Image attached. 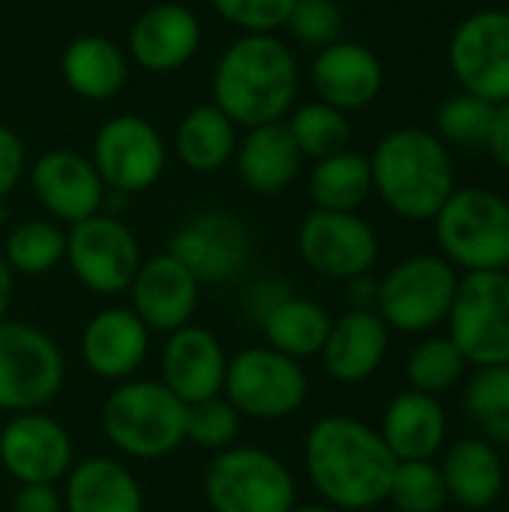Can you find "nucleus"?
<instances>
[{
  "label": "nucleus",
  "instance_id": "obj_37",
  "mask_svg": "<svg viewBox=\"0 0 509 512\" xmlns=\"http://www.w3.org/2000/svg\"><path fill=\"white\" fill-rule=\"evenodd\" d=\"M240 432L243 417L222 393L186 408V444H195L198 450L222 453L240 441Z\"/></svg>",
  "mask_w": 509,
  "mask_h": 512
},
{
  "label": "nucleus",
  "instance_id": "obj_46",
  "mask_svg": "<svg viewBox=\"0 0 509 512\" xmlns=\"http://www.w3.org/2000/svg\"><path fill=\"white\" fill-rule=\"evenodd\" d=\"M12 285H15V273L12 267L6 264L3 252H0V321L6 318L9 312V303H12Z\"/></svg>",
  "mask_w": 509,
  "mask_h": 512
},
{
  "label": "nucleus",
  "instance_id": "obj_21",
  "mask_svg": "<svg viewBox=\"0 0 509 512\" xmlns=\"http://www.w3.org/2000/svg\"><path fill=\"white\" fill-rule=\"evenodd\" d=\"M390 327L375 309H348L333 318L327 342L321 348L324 372L339 384H363L369 381L390 351Z\"/></svg>",
  "mask_w": 509,
  "mask_h": 512
},
{
  "label": "nucleus",
  "instance_id": "obj_30",
  "mask_svg": "<svg viewBox=\"0 0 509 512\" xmlns=\"http://www.w3.org/2000/svg\"><path fill=\"white\" fill-rule=\"evenodd\" d=\"M369 195H372L369 156L342 150L330 159L315 162L312 177H309V198L315 210L357 213Z\"/></svg>",
  "mask_w": 509,
  "mask_h": 512
},
{
  "label": "nucleus",
  "instance_id": "obj_5",
  "mask_svg": "<svg viewBox=\"0 0 509 512\" xmlns=\"http://www.w3.org/2000/svg\"><path fill=\"white\" fill-rule=\"evenodd\" d=\"M441 258L456 270H509V201L486 186H456L435 213Z\"/></svg>",
  "mask_w": 509,
  "mask_h": 512
},
{
  "label": "nucleus",
  "instance_id": "obj_41",
  "mask_svg": "<svg viewBox=\"0 0 509 512\" xmlns=\"http://www.w3.org/2000/svg\"><path fill=\"white\" fill-rule=\"evenodd\" d=\"M294 294V288L285 282V279H276V276H264V279H255L246 291H243V300H240V309L252 318V324H261L282 300H288Z\"/></svg>",
  "mask_w": 509,
  "mask_h": 512
},
{
  "label": "nucleus",
  "instance_id": "obj_6",
  "mask_svg": "<svg viewBox=\"0 0 509 512\" xmlns=\"http://www.w3.org/2000/svg\"><path fill=\"white\" fill-rule=\"evenodd\" d=\"M204 501L210 512H291L297 480L276 453L234 444L213 453L204 471Z\"/></svg>",
  "mask_w": 509,
  "mask_h": 512
},
{
  "label": "nucleus",
  "instance_id": "obj_12",
  "mask_svg": "<svg viewBox=\"0 0 509 512\" xmlns=\"http://www.w3.org/2000/svg\"><path fill=\"white\" fill-rule=\"evenodd\" d=\"M66 261L90 294L117 297L129 291L144 258L129 225L111 213H96L69 228Z\"/></svg>",
  "mask_w": 509,
  "mask_h": 512
},
{
  "label": "nucleus",
  "instance_id": "obj_44",
  "mask_svg": "<svg viewBox=\"0 0 509 512\" xmlns=\"http://www.w3.org/2000/svg\"><path fill=\"white\" fill-rule=\"evenodd\" d=\"M486 150L492 153V159L509 171V99L495 105L492 114V126H489V138H486Z\"/></svg>",
  "mask_w": 509,
  "mask_h": 512
},
{
  "label": "nucleus",
  "instance_id": "obj_22",
  "mask_svg": "<svg viewBox=\"0 0 509 512\" xmlns=\"http://www.w3.org/2000/svg\"><path fill=\"white\" fill-rule=\"evenodd\" d=\"M312 84L321 102L339 111H357L378 99L384 87V66L360 42H333L318 51L312 63Z\"/></svg>",
  "mask_w": 509,
  "mask_h": 512
},
{
  "label": "nucleus",
  "instance_id": "obj_43",
  "mask_svg": "<svg viewBox=\"0 0 509 512\" xmlns=\"http://www.w3.org/2000/svg\"><path fill=\"white\" fill-rule=\"evenodd\" d=\"M12 512H63V495L57 486L48 483L18 486L12 498Z\"/></svg>",
  "mask_w": 509,
  "mask_h": 512
},
{
  "label": "nucleus",
  "instance_id": "obj_7",
  "mask_svg": "<svg viewBox=\"0 0 509 512\" xmlns=\"http://www.w3.org/2000/svg\"><path fill=\"white\" fill-rule=\"evenodd\" d=\"M456 288L459 273L447 258L411 255L378 282L375 312L396 333L426 336L447 324Z\"/></svg>",
  "mask_w": 509,
  "mask_h": 512
},
{
  "label": "nucleus",
  "instance_id": "obj_2",
  "mask_svg": "<svg viewBox=\"0 0 509 512\" xmlns=\"http://www.w3.org/2000/svg\"><path fill=\"white\" fill-rule=\"evenodd\" d=\"M369 168L372 192L408 222H432L456 189L450 147L420 126L384 135L369 156Z\"/></svg>",
  "mask_w": 509,
  "mask_h": 512
},
{
  "label": "nucleus",
  "instance_id": "obj_39",
  "mask_svg": "<svg viewBox=\"0 0 509 512\" xmlns=\"http://www.w3.org/2000/svg\"><path fill=\"white\" fill-rule=\"evenodd\" d=\"M285 24L297 42L309 48H327L339 42L342 9L336 0H294V9Z\"/></svg>",
  "mask_w": 509,
  "mask_h": 512
},
{
  "label": "nucleus",
  "instance_id": "obj_26",
  "mask_svg": "<svg viewBox=\"0 0 509 512\" xmlns=\"http://www.w3.org/2000/svg\"><path fill=\"white\" fill-rule=\"evenodd\" d=\"M450 501L465 510H489L504 492L501 450L486 438H462L438 462Z\"/></svg>",
  "mask_w": 509,
  "mask_h": 512
},
{
  "label": "nucleus",
  "instance_id": "obj_36",
  "mask_svg": "<svg viewBox=\"0 0 509 512\" xmlns=\"http://www.w3.org/2000/svg\"><path fill=\"white\" fill-rule=\"evenodd\" d=\"M387 501L399 512H444L450 492L435 459L423 462H396Z\"/></svg>",
  "mask_w": 509,
  "mask_h": 512
},
{
  "label": "nucleus",
  "instance_id": "obj_11",
  "mask_svg": "<svg viewBox=\"0 0 509 512\" xmlns=\"http://www.w3.org/2000/svg\"><path fill=\"white\" fill-rule=\"evenodd\" d=\"M168 255L201 285H228L237 282L252 261V234L231 210H198L171 234Z\"/></svg>",
  "mask_w": 509,
  "mask_h": 512
},
{
  "label": "nucleus",
  "instance_id": "obj_27",
  "mask_svg": "<svg viewBox=\"0 0 509 512\" xmlns=\"http://www.w3.org/2000/svg\"><path fill=\"white\" fill-rule=\"evenodd\" d=\"M300 150L288 132V123L255 126L237 150V174L246 189L258 195H276L300 174Z\"/></svg>",
  "mask_w": 509,
  "mask_h": 512
},
{
  "label": "nucleus",
  "instance_id": "obj_3",
  "mask_svg": "<svg viewBox=\"0 0 509 512\" xmlns=\"http://www.w3.org/2000/svg\"><path fill=\"white\" fill-rule=\"evenodd\" d=\"M297 96V63L288 45L267 33H249L228 45L213 75V105L249 129L276 123Z\"/></svg>",
  "mask_w": 509,
  "mask_h": 512
},
{
  "label": "nucleus",
  "instance_id": "obj_33",
  "mask_svg": "<svg viewBox=\"0 0 509 512\" xmlns=\"http://www.w3.org/2000/svg\"><path fill=\"white\" fill-rule=\"evenodd\" d=\"M0 252L12 273L42 276L51 273L60 261H66V234L45 219H27L6 234Z\"/></svg>",
  "mask_w": 509,
  "mask_h": 512
},
{
  "label": "nucleus",
  "instance_id": "obj_34",
  "mask_svg": "<svg viewBox=\"0 0 509 512\" xmlns=\"http://www.w3.org/2000/svg\"><path fill=\"white\" fill-rule=\"evenodd\" d=\"M465 408L486 441L495 447L509 444V363L474 369L465 387Z\"/></svg>",
  "mask_w": 509,
  "mask_h": 512
},
{
  "label": "nucleus",
  "instance_id": "obj_24",
  "mask_svg": "<svg viewBox=\"0 0 509 512\" xmlns=\"http://www.w3.org/2000/svg\"><path fill=\"white\" fill-rule=\"evenodd\" d=\"M63 512H144V489L114 456H87L63 477Z\"/></svg>",
  "mask_w": 509,
  "mask_h": 512
},
{
  "label": "nucleus",
  "instance_id": "obj_15",
  "mask_svg": "<svg viewBox=\"0 0 509 512\" xmlns=\"http://www.w3.org/2000/svg\"><path fill=\"white\" fill-rule=\"evenodd\" d=\"M0 465L18 486H57L75 465L72 435L45 411L12 414L0 429Z\"/></svg>",
  "mask_w": 509,
  "mask_h": 512
},
{
  "label": "nucleus",
  "instance_id": "obj_14",
  "mask_svg": "<svg viewBox=\"0 0 509 512\" xmlns=\"http://www.w3.org/2000/svg\"><path fill=\"white\" fill-rule=\"evenodd\" d=\"M297 252L321 279L351 282L375 267L378 234L357 213L312 210L297 231Z\"/></svg>",
  "mask_w": 509,
  "mask_h": 512
},
{
  "label": "nucleus",
  "instance_id": "obj_47",
  "mask_svg": "<svg viewBox=\"0 0 509 512\" xmlns=\"http://www.w3.org/2000/svg\"><path fill=\"white\" fill-rule=\"evenodd\" d=\"M291 512H339L336 507H330V504H297Z\"/></svg>",
  "mask_w": 509,
  "mask_h": 512
},
{
  "label": "nucleus",
  "instance_id": "obj_25",
  "mask_svg": "<svg viewBox=\"0 0 509 512\" xmlns=\"http://www.w3.org/2000/svg\"><path fill=\"white\" fill-rule=\"evenodd\" d=\"M201 42L198 18L180 3H159L147 9L129 33L135 60L150 72H171L183 66Z\"/></svg>",
  "mask_w": 509,
  "mask_h": 512
},
{
  "label": "nucleus",
  "instance_id": "obj_8",
  "mask_svg": "<svg viewBox=\"0 0 509 512\" xmlns=\"http://www.w3.org/2000/svg\"><path fill=\"white\" fill-rule=\"evenodd\" d=\"M66 384V357L54 336L27 321H0V411H45Z\"/></svg>",
  "mask_w": 509,
  "mask_h": 512
},
{
  "label": "nucleus",
  "instance_id": "obj_31",
  "mask_svg": "<svg viewBox=\"0 0 509 512\" xmlns=\"http://www.w3.org/2000/svg\"><path fill=\"white\" fill-rule=\"evenodd\" d=\"M234 144H237L234 123L216 105L192 108L177 126V138H174L180 162L198 174H210L222 168L234 156Z\"/></svg>",
  "mask_w": 509,
  "mask_h": 512
},
{
  "label": "nucleus",
  "instance_id": "obj_45",
  "mask_svg": "<svg viewBox=\"0 0 509 512\" xmlns=\"http://www.w3.org/2000/svg\"><path fill=\"white\" fill-rule=\"evenodd\" d=\"M348 294H351V300H354V309H375L378 282H372L369 276L351 279V282H348Z\"/></svg>",
  "mask_w": 509,
  "mask_h": 512
},
{
  "label": "nucleus",
  "instance_id": "obj_32",
  "mask_svg": "<svg viewBox=\"0 0 509 512\" xmlns=\"http://www.w3.org/2000/svg\"><path fill=\"white\" fill-rule=\"evenodd\" d=\"M468 369H471L468 360L462 357V351L453 345L450 336H423L405 360V378L411 390L429 396H441L453 390Z\"/></svg>",
  "mask_w": 509,
  "mask_h": 512
},
{
  "label": "nucleus",
  "instance_id": "obj_42",
  "mask_svg": "<svg viewBox=\"0 0 509 512\" xmlns=\"http://www.w3.org/2000/svg\"><path fill=\"white\" fill-rule=\"evenodd\" d=\"M24 174V144L6 126H0V204L18 186Z\"/></svg>",
  "mask_w": 509,
  "mask_h": 512
},
{
  "label": "nucleus",
  "instance_id": "obj_29",
  "mask_svg": "<svg viewBox=\"0 0 509 512\" xmlns=\"http://www.w3.org/2000/svg\"><path fill=\"white\" fill-rule=\"evenodd\" d=\"M63 78L84 99H111L126 81V60L105 36H78L63 51Z\"/></svg>",
  "mask_w": 509,
  "mask_h": 512
},
{
  "label": "nucleus",
  "instance_id": "obj_17",
  "mask_svg": "<svg viewBox=\"0 0 509 512\" xmlns=\"http://www.w3.org/2000/svg\"><path fill=\"white\" fill-rule=\"evenodd\" d=\"M201 282L168 252L141 261L129 285V309L150 333H174L192 324L198 312Z\"/></svg>",
  "mask_w": 509,
  "mask_h": 512
},
{
  "label": "nucleus",
  "instance_id": "obj_38",
  "mask_svg": "<svg viewBox=\"0 0 509 512\" xmlns=\"http://www.w3.org/2000/svg\"><path fill=\"white\" fill-rule=\"evenodd\" d=\"M495 105L474 96V93H459L447 99L438 114H435V135L450 147H486L489 126H492Z\"/></svg>",
  "mask_w": 509,
  "mask_h": 512
},
{
  "label": "nucleus",
  "instance_id": "obj_40",
  "mask_svg": "<svg viewBox=\"0 0 509 512\" xmlns=\"http://www.w3.org/2000/svg\"><path fill=\"white\" fill-rule=\"evenodd\" d=\"M216 12L249 33H270L282 27L294 9V0H213Z\"/></svg>",
  "mask_w": 509,
  "mask_h": 512
},
{
  "label": "nucleus",
  "instance_id": "obj_13",
  "mask_svg": "<svg viewBox=\"0 0 509 512\" xmlns=\"http://www.w3.org/2000/svg\"><path fill=\"white\" fill-rule=\"evenodd\" d=\"M462 93L492 105L509 99V9H480L459 21L447 45Z\"/></svg>",
  "mask_w": 509,
  "mask_h": 512
},
{
  "label": "nucleus",
  "instance_id": "obj_1",
  "mask_svg": "<svg viewBox=\"0 0 509 512\" xmlns=\"http://www.w3.org/2000/svg\"><path fill=\"white\" fill-rule=\"evenodd\" d=\"M303 468L324 504L363 512L387 501L396 456L369 423L351 414H327L306 432Z\"/></svg>",
  "mask_w": 509,
  "mask_h": 512
},
{
  "label": "nucleus",
  "instance_id": "obj_16",
  "mask_svg": "<svg viewBox=\"0 0 509 512\" xmlns=\"http://www.w3.org/2000/svg\"><path fill=\"white\" fill-rule=\"evenodd\" d=\"M93 168L105 189L132 195L150 189L165 171V144L159 132L141 117L108 120L93 141Z\"/></svg>",
  "mask_w": 509,
  "mask_h": 512
},
{
  "label": "nucleus",
  "instance_id": "obj_23",
  "mask_svg": "<svg viewBox=\"0 0 509 512\" xmlns=\"http://www.w3.org/2000/svg\"><path fill=\"white\" fill-rule=\"evenodd\" d=\"M447 432L450 423L441 399L417 390H405L393 396L378 426V435L384 438L396 462L435 459L447 444Z\"/></svg>",
  "mask_w": 509,
  "mask_h": 512
},
{
  "label": "nucleus",
  "instance_id": "obj_19",
  "mask_svg": "<svg viewBox=\"0 0 509 512\" xmlns=\"http://www.w3.org/2000/svg\"><path fill=\"white\" fill-rule=\"evenodd\" d=\"M150 357V330L129 306H105L81 330V363L90 375L120 384Z\"/></svg>",
  "mask_w": 509,
  "mask_h": 512
},
{
  "label": "nucleus",
  "instance_id": "obj_10",
  "mask_svg": "<svg viewBox=\"0 0 509 512\" xmlns=\"http://www.w3.org/2000/svg\"><path fill=\"white\" fill-rule=\"evenodd\" d=\"M447 336L474 369L509 363L507 270L459 276V288L447 315Z\"/></svg>",
  "mask_w": 509,
  "mask_h": 512
},
{
  "label": "nucleus",
  "instance_id": "obj_18",
  "mask_svg": "<svg viewBox=\"0 0 509 512\" xmlns=\"http://www.w3.org/2000/svg\"><path fill=\"white\" fill-rule=\"evenodd\" d=\"M228 372V354L207 327L186 324L165 336L159 351V381L186 405L219 396Z\"/></svg>",
  "mask_w": 509,
  "mask_h": 512
},
{
  "label": "nucleus",
  "instance_id": "obj_4",
  "mask_svg": "<svg viewBox=\"0 0 509 512\" xmlns=\"http://www.w3.org/2000/svg\"><path fill=\"white\" fill-rule=\"evenodd\" d=\"M186 408L159 378H129L105 396L99 423L123 459L156 462L186 444Z\"/></svg>",
  "mask_w": 509,
  "mask_h": 512
},
{
  "label": "nucleus",
  "instance_id": "obj_35",
  "mask_svg": "<svg viewBox=\"0 0 509 512\" xmlns=\"http://www.w3.org/2000/svg\"><path fill=\"white\" fill-rule=\"evenodd\" d=\"M288 132L300 150V156H309L315 162L330 159L342 150H348L351 141V123L345 111L327 105V102H312L294 111Z\"/></svg>",
  "mask_w": 509,
  "mask_h": 512
},
{
  "label": "nucleus",
  "instance_id": "obj_20",
  "mask_svg": "<svg viewBox=\"0 0 509 512\" xmlns=\"http://www.w3.org/2000/svg\"><path fill=\"white\" fill-rule=\"evenodd\" d=\"M30 186L39 204L60 222H84L105 207V183L90 159L72 150H51L36 159Z\"/></svg>",
  "mask_w": 509,
  "mask_h": 512
},
{
  "label": "nucleus",
  "instance_id": "obj_28",
  "mask_svg": "<svg viewBox=\"0 0 509 512\" xmlns=\"http://www.w3.org/2000/svg\"><path fill=\"white\" fill-rule=\"evenodd\" d=\"M258 327H261V333L273 351L288 354V357L303 363L306 357L321 354L327 333L333 327V315L321 303L300 297V294H291Z\"/></svg>",
  "mask_w": 509,
  "mask_h": 512
},
{
  "label": "nucleus",
  "instance_id": "obj_9",
  "mask_svg": "<svg viewBox=\"0 0 509 512\" xmlns=\"http://www.w3.org/2000/svg\"><path fill=\"white\" fill-rule=\"evenodd\" d=\"M222 396L243 420L276 423L306 405L309 375L300 360L279 354L270 345H255L228 357Z\"/></svg>",
  "mask_w": 509,
  "mask_h": 512
}]
</instances>
